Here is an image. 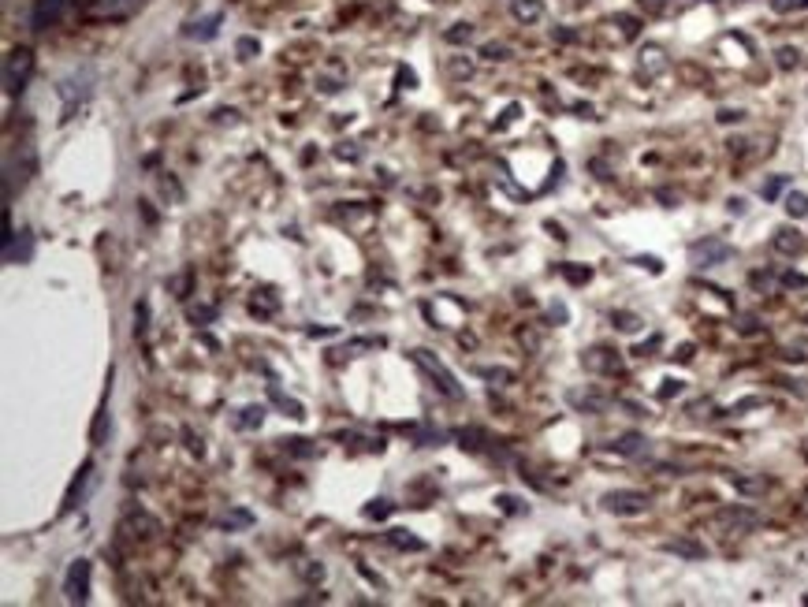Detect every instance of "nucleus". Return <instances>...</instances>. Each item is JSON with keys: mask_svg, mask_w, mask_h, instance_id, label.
I'll list each match as a JSON object with an SVG mask.
<instances>
[{"mask_svg": "<svg viewBox=\"0 0 808 607\" xmlns=\"http://www.w3.org/2000/svg\"><path fill=\"white\" fill-rule=\"evenodd\" d=\"M93 86H97L93 63H78V68H71L68 75H63V78L56 82V97H60V105H63V116H60V120H71L75 112L93 97Z\"/></svg>", "mask_w": 808, "mask_h": 607, "instance_id": "f257e3e1", "label": "nucleus"}, {"mask_svg": "<svg viewBox=\"0 0 808 607\" xmlns=\"http://www.w3.org/2000/svg\"><path fill=\"white\" fill-rule=\"evenodd\" d=\"M410 358H414V365H418V369H425V373H428V380L436 384V391H440V395H447L451 403L466 399V391H462V384L455 380V373H451L447 365H443V362H440V358H436L433 351H425V347H414V351H410Z\"/></svg>", "mask_w": 808, "mask_h": 607, "instance_id": "f03ea898", "label": "nucleus"}, {"mask_svg": "<svg viewBox=\"0 0 808 607\" xmlns=\"http://www.w3.org/2000/svg\"><path fill=\"white\" fill-rule=\"evenodd\" d=\"M600 507L615 518H633V514H645L652 507L648 492H637V488H611L600 496Z\"/></svg>", "mask_w": 808, "mask_h": 607, "instance_id": "7ed1b4c3", "label": "nucleus"}, {"mask_svg": "<svg viewBox=\"0 0 808 607\" xmlns=\"http://www.w3.org/2000/svg\"><path fill=\"white\" fill-rule=\"evenodd\" d=\"M712 526L719 533H752L756 526H760V514L752 511V507L745 503H730V507H719V511L712 514Z\"/></svg>", "mask_w": 808, "mask_h": 607, "instance_id": "20e7f679", "label": "nucleus"}, {"mask_svg": "<svg viewBox=\"0 0 808 607\" xmlns=\"http://www.w3.org/2000/svg\"><path fill=\"white\" fill-rule=\"evenodd\" d=\"M30 261H34V232L30 227L15 232L4 217V265H30Z\"/></svg>", "mask_w": 808, "mask_h": 607, "instance_id": "39448f33", "label": "nucleus"}, {"mask_svg": "<svg viewBox=\"0 0 808 607\" xmlns=\"http://www.w3.org/2000/svg\"><path fill=\"white\" fill-rule=\"evenodd\" d=\"M30 71H34V53H30V48H11L4 56V93L8 97L23 93Z\"/></svg>", "mask_w": 808, "mask_h": 607, "instance_id": "423d86ee", "label": "nucleus"}, {"mask_svg": "<svg viewBox=\"0 0 808 607\" xmlns=\"http://www.w3.org/2000/svg\"><path fill=\"white\" fill-rule=\"evenodd\" d=\"M734 257V246L730 242H722V239H697L689 246V261L697 269H715V265H727V261Z\"/></svg>", "mask_w": 808, "mask_h": 607, "instance_id": "0eeeda50", "label": "nucleus"}, {"mask_svg": "<svg viewBox=\"0 0 808 607\" xmlns=\"http://www.w3.org/2000/svg\"><path fill=\"white\" fill-rule=\"evenodd\" d=\"M90 578H93V563L90 559H75L63 574V596L71 603H86L90 600Z\"/></svg>", "mask_w": 808, "mask_h": 607, "instance_id": "6e6552de", "label": "nucleus"}, {"mask_svg": "<svg viewBox=\"0 0 808 607\" xmlns=\"http://www.w3.org/2000/svg\"><path fill=\"white\" fill-rule=\"evenodd\" d=\"M97 484V466L93 462H82L78 473H75V481L68 484V496H63V507H60V514H71L75 507H82L90 499V492Z\"/></svg>", "mask_w": 808, "mask_h": 607, "instance_id": "1a4fd4ad", "label": "nucleus"}, {"mask_svg": "<svg viewBox=\"0 0 808 607\" xmlns=\"http://www.w3.org/2000/svg\"><path fill=\"white\" fill-rule=\"evenodd\" d=\"M566 403L577 410V414H607L611 403H618V399H611L607 391H596V388H570Z\"/></svg>", "mask_w": 808, "mask_h": 607, "instance_id": "9d476101", "label": "nucleus"}, {"mask_svg": "<svg viewBox=\"0 0 808 607\" xmlns=\"http://www.w3.org/2000/svg\"><path fill=\"white\" fill-rule=\"evenodd\" d=\"M581 365L596 376H615V373H622V354L611 347H589L581 354Z\"/></svg>", "mask_w": 808, "mask_h": 607, "instance_id": "9b49d317", "label": "nucleus"}, {"mask_svg": "<svg viewBox=\"0 0 808 607\" xmlns=\"http://www.w3.org/2000/svg\"><path fill=\"white\" fill-rule=\"evenodd\" d=\"M63 11H68V0H34L30 23H34V30H48L63 19Z\"/></svg>", "mask_w": 808, "mask_h": 607, "instance_id": "f8f14e48", "label": "nucleus"}, {"mask_svg": "<svg viewBox=\"0 0 808 607\" xmlns=\"http://www.w3.org/2000/svg\"><path fill=\"white\" fill-rule=\"evenodd\" d=\"M220 23H224V15L220 11H209V15H202V19H190L183 26V38H190V41H212V38L220 34Z\"/></svg>", "mask_w": 808, "mask_h": 607, "instance_id": "ddd939ff", "label": "nucleus"}, {"mask_svg": "<svg viewBox=\"0 0 808 607\" xmlns=\"http://www.w3.org/2000/svg\"><path fill=\"white\" fill-rule=\"evenodd\" d=\"M771 250L782 254V257H801L804 254V235L797 227H779V232L771 235Z\"/></svg>", "mask_w": 808, "mask_h": 607, "instance_id": "4468645a", "label": "nucleus"}, {"mask_svg": "<svg viewBox=\"0 0 808 607\" xmlns=\"http://www.w3.org/2000/svg\"><path fill=\"white\" fill-rule=\"evenodd\" d=\"M611 451L622 458H645L652 451V440L641 436V432H622L618 440H611Z\"/></svg>", "mask_w": 808, "mask_h": 607, "instance_id": "2eb2a0df", "label": "nucleus"}, {"mask_svg": "<svg viewBox=\"0 0 808 607\" xmlns=\"http://www.w3.org/2000/svg\"><path fill=\"white\" fill-rule=\"evenodd\" d=\"M120 533L130 536V540H153V536L160 533V522L150 518V514H130L123 526H120Z\"/></svg>", "mask_w": 808, "mask_h": 607, "instance_id": "dca6fc26", "label": "nucleus"}, {"mask_svg": "<svg viewBox=\"0 0 808 607\" xmlns=\"http://www.w3.org/2000/svg\"><path fill=\"white\" fill-rule=\"evenodd\" d=\"M727 481L734 484V492H741V496H749V499L764 496V492L771 488V481L764 477V473H727Z\"/></svg>", "mask_w": 808, "mask_h": 607, "instance_id": "f3484780", "label": "nucleus"}, {"mask_svg": "<svg viewBox=\"0 0 808 607\" xmlns=\"http://www.w3.org/2000/svg\"><path fill=\"white\" fill-rule=\"evenodd\" d=\"M663 551L667 555H682V559H704L708 548L700 544L697 536H674V540H663Z\"/></svg>", "mask_w": 808, "mask_h": 607, "instance_id": "a211bd4d", "label": "nucleus"}, {"mask_svg": "<svg viewBox=\"0 0 808 607\" xmlns=\"http://www.w3.org/2000/svg\"><path fill=\"white\" fill-rule=\"evenodd\" d=\"M455 440H458V447L462 451H485V444H492V440H488V432L485 429H477V425H470V429H458L455 432Z\"/></svg>", "mask_w": 808, "mask_h": 607, "instance_id": "6ab92c4d", "label": "nucleus"}, {"mask_svg": "<svg viewBox=\"0 0 808 607\" xmlns=\"http://www.w3.org/2000/svg\"><path fill=\"white\" fill-rule=\"evenodd\" d=\"M406 432L418 440V447H440L443 440H447V436H443V432L436 429V425H428V421H421V425H410Z\"/></svg>", "mask_w": 808, "mask_h": 607, "instance_id": "aec40b11", "label": "nucleus"}, {"mask_svg": "<svg viewBox=\"0 0 808 607\" xmlns=\"http://www.w3.org/2000/svg\"><path fill=\"white\" fill-rule=\"evenodd\" d=\"M510 15L518 23H537L544 15V0H510Z\"/></svg>", "mask_w": 808, "mask_h": 607, "instance_id": "412c9836", "label": "nucleus"}, {"mask_svg": "<svg viewBox=\"0 0 808 607\" xmlns=\"http://www.w3.org/2000/svg\"><path fill=\"white\" fill-rule=\"evenodd\" d=\"M269 399H272V403H276L279 410H284L287 417H294V421H302V417H306V406H302L299 399H291V395H284V391H279L276 384H269Z\"/></svg>", "mask_w": 808, "mask_h": 607, "instance_id": "4be33fe9", "label": "nucleus"}, {"mask_svg": "<svg viewBox=\"0 0 808 607\" xmlns=\"http://www.w3.org/2000/svg\"><path fill=\"white\" fill-rule=\"evenodd\" d=\"M384 536H388V544H391V548H399V551H425V540H421V536H414L410 529H388Z\"/></svg>", "mask_w": 808, "mask_h": 607, "instance_id": "5701e85b", "label": "nucleus"}, {"mask_svg": "<svg viewBox=\"0 0 808 607\" xmlns=\"http://www.w3.org/2000/svg\"><path fill=\"white\" fill-rule=\"evenodd\" d=\"M108 429H112V417H108V395H105L101 410H97V417H93V429H90V444H93V447H101V444H105V436H108Z\"/></svg>", "mask_w": 808, "mask_h": 607, "instance_id": "b1692460", "label": "nucleus"}, {"mask_svg": "<svg viewBox=\"0 0 808 607\" xmlns=\"http://www.w3.org/2000/svg\"><path fill=\"white\" fill-rule=\"evenodd\" d=\"M261 421H265V406H242L235 417V429L250 432V429H261Z\"/></svg>", "mask_w": 808, "mask_h": 607, "instance_id": "393cba45", "label": "nucleus"}, {"mask_svg": "<svg viewBox=\"0 0 808 607\" xmlns=\"http://www.w3.org/2000/svg\"><path fill=\"white\" fill-rule=\"evenodd\" d=\"M254 526V514L250 511H242V507H235V511H227L224 518H220V529H250Z\"/></svg>", "mask_w": 808, "mask_h": 607, "instance_id": "a878e982", "label": "nucleus"}, {"mask_svg": "<svg viewBox=\"0 0 808 607\" xmlns=\"http://www.w3.org/2000/svg\"><path fill=\"white\" fill-rule=\"evenodd\" d=\"M473 373L492 384H514V369H503V365H473Z\"/></svg>", "mask_w": 808, "mask_h": 607, "instance_id": "bb28decb", "label": "nucleus"}, {"mask_svg": "<svg viewBox=\"0 0 808 607\" xmlns=\"http://www.w3.org/2000/svg\"><path fill=\"white\" fill-rule=\"evenodd\" d=\"M138 4H142V0H101V8H97V11H101V15H112V19H120V15H130Z\"/></svg>", "mask_w": 808, "mask_h": 607, "instance_id": "cd10ccee", "label": "nucleus"}, {"mask_svg": "<svg viewBox=\"0 0 808 607\" xmlns=\"http://www.w3.org/2000/svg\"><path fill=\"white\" fill-rule=\"evenodd\" d=\"M611 324L618 328V332H637V328L645 324V321H641L637 313H626V309H615V313H611Z\"/></svg>", "mask_w": 808, "mask_h": 607, "instance_id": "c85d7f7f", "label": "nucleus"}, {"mask_svg": "<svg viewBox=\"0 0 808 607\" xmlns=\"http://www.w3.org/2000/svg\"><path fill=\"white\" fill-rule=\"evenodd\" d=\"M667 68V60H663V53H659V48H645V53H641V71H663Z\"/></svg>", "mask_w": 808, "mask_h": 607, "instance_id": "c756f323", "label": "nucleus"}, {"mask_svg": "<svg viewBox=\"0 0 808 607\" xmlns=\"http://www.w3.org/2000/svg\"><path fill=\"white\" fill-rule=\"evenodd\" d=\"M789 187V175H771L767 179V183L760 187V194H764V202H775V198H779V194Z\"/></svg>", "mask_w": 808, "mask_h": 607, "instance_id": "7c9ffc66", "label": "nucleus"}, {"mask_svg": "<svg viewBox=\"0 0 808 607\" xmlns=\"http://www.w3.org/2000/svg\"><path fill=\"white\" fill-rule=\"evenodd\" d=\"M786 212H789V217H794V220L808 217V194H801V190H794V194H789V198H786Z\"/></svg>", "mask_w": 808, "mask_h": 607, "instance_id": "2f4dec72", "label": "nucleus"}, {"mask_svg": "<svg viewBox=\"0 0 808 607\" xmlns=\"http://www.w3.org/2000/svg\"><path fill=\"white\" fill-rule=\"evenodd\" d=\"M559 272H563L570 284H577V287L592 280V269H589V265H585V269H577V265H570V261H566V265H559Z\"/></svg>", "mask_w": 808, "mask_h": 607, "instance_id": "473e14b6", "label": "nucleus"}, {"mask_svg": "<svg viewBox=\"0 0 808 607\" xmlns=\"http://www.w3.org/2000/svg\"><path fill=\"white\" fill-rule=\"evenodd\" d=\"M775 63H779L782 71H794L797 63H801V53H797V48H789V45H782L779 53H775Z\"/></svg>", "mask_w": 808, "mask_h": 607, "instance_id": "72a5a7b5", "label": "nucleus"}, {"mask_svg": "<svg viewBox=\"0 0 808 607\" xmlns=\"http://www.w3.org/2000/svg\"><path fill=\"white\" fill-rule=\"evenodd\" d=\"M443 38H447L451 45H470V41H473V26H470V23H455Z\"/></svg>", "mask_w": 808, "mask_h": 607, "instance_id": "f704fd0d", "label": "nucleus"}, {"mask_svg": "<svg viewBox=\"0 0 808 607\" xmlns=\"http://www.w3.org/2000/svg\"><path fill=\"white\" fill-rule=\"evenodd\" d=\"M217 313H220L217 306H190V309H187L190 324H209V321H217Z\"/></svg>", "mask_w": 808, "mask_h": 607, "instance_id": "c9c22d12", "label": "nucleus"}, {"mask_svg": "<svg viewBox=\"0 0 808 607\" xmlns=\"http://www.w3.org/2000/svg\"><path fill=\"white\" fill-rule=\"evenodd\" d=\"M276 306H279V302H276V294H272V291H261L257 299H254V306H250V309L265 317V313H276Z\"/></svg>", "mask_w": 808, "mask_h": 607, "instance_id": "e433bc0d", "label": "nucleus"}, {"mask_svg": "<svg viewBox=\"0 0 808 607\" xmlns=\"http://www.w3.org/2000/svg\"><path fill=\"white\" fill-rule=\"evenodd\" d=\"M284 451L299 455V458H313V455H317V447H313L309 440H284Z\"/></svg>", "mask_w": 808, "mask_h": 607, "instance_id": "4c0bfd02", "label": "nucleus"}, {"mask_svg": "<svg viewBox=\"0 0 808 607\" xmlns=\"http://www.w3.org/2000/svg\"><path fill=\"white\" fill-rule=\"evenodd\" d=\"M395 511V503H388V499H373L369 507H366V511H361V514H366V518H376V522H380V518H388Z\"/></svg>", "mask_w": 808, "mask_h": 607, "instance_id": "58836bf2", "label": "nucleus"}, {"mask_svg": "<svg viewBox=\"0 0 808 607\" xmlns=\"http://www.w3.org/2000/svg\"><path fill=\"white\" fill-rule=\"evenodd\" d=\"M235 53H239L242 60H254V56L261 53V41H257V38H239V41H235Z\"/></svg>", "mask_w": 808, "mask_h": 607, "instance_id": "ea45409f", "label": "nucleus"}, {"mask_svg": "<svg viewBox=\"0 0 808 607\" xmlns=\"http://www.w3.org/2000/svg\"><path fill=\"white\" fill-rule=\"evenodd\" d=\"M168 291H175V299H187L190 294V272H179L168 280Z\"/></svg>", "mask_w": 808, "mask_h": 607, "instance_id": "a19ab883", "label": "nucleus"}, {"mask_svg": "<svg viewBox=\"0 0 808 607\" xmlns=\"http://www.w3.org/2000/svg\"><path fill=\"white\" fill-rule=\"evenodd\" d=\"M496 503H499V511H507V514H525V511H529V507H522L518 496H507V492H503V496H496Z\"/></svg>", "mask_w": 808, "mask_h": 607, "instance_id": "79ce46f5", "label": "nucleus"}, {"mask_svg": "<svg viewBox=\"0 0 808 607\" xmlns=\"http://www.w3.org/2000/svg\"><path fill=\"white\" fill-rule=\"evenodd\" d=\"M782 287L801 291V287H808V276H804V272H782Z\"/></svg>", "mask_w": 808, "mask_h": 607, "instance_id": "37998d69", "label": "nucleus"}, {"mask_svg": "<svg viewBox=\"0 0 808 607\" xmlns=\"http://www.w3.org/2000/svg\"><path fill=\"white\" fill-rule=\"evenodd\" d=\"M637 4H641V11H645V15H663L670 8V0H637Z\"/></svg>", "mask_w": 808, "mask_h": 607, "instance_id": "c03bdc74", "label": "nucleus"}, {"mask_svg": "<svg viewBox=\"0 0 808 607\" xmlns=\"http://www.w3.org/2000/svg\"><path fill=\"white\" fill-rule=\"evenodd\" d=\"M615 23L622 26V34H626V38H637V30H641V23L633 19V15H615Z\"/></svg>", "mask_w": 808, "mask_h": 607, "instance_id": "a18cd8bd", "label": "nucleus"}, {"mask_svg": "<svg viewBox=\"0 0 808 607\" xmlns=\"http://www.w3.org/2000/svg\"><path fill=\"white\" fill-rule=\"evenodd\" d=\"M481 56H485V60H510V48H507V45H485Z\"/></svg>", "mask_w": 808, "mask_h": 607, "instance_id": "49530a36", "label": "nucleus"}, {"mask_svg": "<svg viewBox=\"0 0 808 607\" xmlns=\"http://www.w3.org/2000/svg\"><path fill=\"white\" fill-rule=\"evenodd\" d=\"M299 574H302L306 581H321V578H324V566H321V563H302Z\"/></svg>", "mask_w": 808, "mask_h": 607, "instance_id": "de8ad7c7", "label": "nucleus"}, {"mask_svg": "<svg viewBox=\"0 0 808 607\" xmlns=\"http://www.w3.org/2000/svg\"><path fill=\"white\" fill-rule=\"evenodd\" d=\"M373 347H384V339H351L343 351H373Z\"/></svg>", "mask_w": 808, "mask_h": 607, "instance_id": "09e8293b", "label": "nucleus"}, {"mask_svg": "<svg viewBox=\"0 0 808 607\" xmlns=\"http://www.w3.org/2000/svg\"><path fill=\"white\" fill-rule=\"evenodd\" d=\"M336 157H339V160H358L361 150H358L354 142H343V145H336Z\"/></svg>", "mask_w": 808, "mask_h": 607, "instance_id": "8fccbe9b", "label": "nucleus"}, {"mask_svg": "<svg viewBox=\"0 0 808 607\" xmlns=\"http://www.w3.org/2000/svg\"><path fill=\"white\" fill-rule=\"evenodd\" d=\"M183 440H187V451H190V455H197V458L205 455V447H202V436H194L190 429H183Z\"/></svg>", "mask_w": 808, "mask_h": 607, "instance_id": "3c124183", "label": "nucleus"}, {"mask_svg": "<svg viewBox=\"0 0 808 607\" xmlns=\"http://www.w3.org/2000/svg\"><path fill=\"white\" fill-rule=\"evenodd\" d=\"M682 380H663V388H659V399H674V395H682Z\"/></svg>", "mask_w": 808, "mask_h": 607, "instance_id": "603ef678", "label": "nucleus"}, {"mask_svg": "<svg viewBox=\"0 0 808 607\" xmlns=\"http://www.w3.org/2000/svg\"><path fill=\"white\" fill-rule=\"evenodd\" d=\"M633 265H641V269H648V272H663V261H659V257H633Z\"/></svg>", "mask_w": 808, "mask_h": 607, "instance_id": "864d4df0", "label": "nucleus"}, {"mask_svg": "<svg viewBox=\"0 0 808 607\" xmlns=\"http://www.w3.org/2000/svg\"><path fill=\"white\" fill-rule=\"evenodd\" d=\"M764 403H767V399H764V395H752V399H741V403H737V406H734V410H730V414H741V410H752V406H764Z\"/></svg>", "mask_w": 808, "mask_h": 607, "instance_id": "5fc2aeb1", "label": "nucleus"}, {"mask_svg": "<svg viewBox=\"0 0 808 607\" xmlns=\"http://www.w3.org/2000/svg\"><path fill=\"white\" fill-rule=\"evenodd\" d=\"M358 570H361V578H369V581H373L376 588H384V578H376V574H373V570H369L366 563H358Z\"/></svg>", "mask_w": 808, "mask_h": 607, "instance_id": "6e6d98bb", "label": "nucleus"}, {"mask_svg": "<svg viewBox=\"0 0 808 607\" xmlns=\"http://www.w3.org/2000/svg\"><path fill=\"white\" fill-rule=\"evenodd\" d=\"M737 120H741L737 108H722V112H719V123H737Z\"/></svg>", "mask_w": 808, "mask_h": 607, "instance_id": "4d7b16f0", "label": "nucleus"}, {"mask_svg": "<svg viewBox=\"0 0 808 607\" xmlns=\"http://www.w3.org/2000/svg\"><path fill=\"white\" fill-rule=\"evenodd\" d=\"M656 347H659V336H652V339H648V343H641V347H637V351H633V354H641V358H645V354H652V351H656Z\"/></svg>", "mask_w": 808, "mask_h": 607, "instance_id": "13d9d810", "label": "nucleus"}, {"mask_svg": "<svg viewBox=\"0 0 808 607\" xmlns=\"http://www.w3.org/2000/svg\"><path fill=\"white\" fill-rule=\"evenodd\" d=\"M727 209L734 212V217H741V212H745V198H730V202H727Z\"/></svg>", "mask_w": 808, "mask_h": 607, "instance_id": "bf43d9fd", "label": "nucleus"}, {"mask_svg": "<svg viewBox=\"0 0 808 607\" xmlns=\"http://www.w3.org/2000/svg\"><path fill=\"white\" fill-rule=\"evenodd\" d=\"M551 38H555V41H577L574 30H551Z\"/></svg>", "mask_w": 808, "mask_h": 607, "instance_id": "052dcab7", "label": "nucleus"}, {"mask_svg": "<svg viewBox=\"0 0 808 607\" xmlns=\"http://www.w3.org/2000/svg\"><path fill=\"white\" fill-rule=\"evenodd\" d=\"M551 321H566V306H563V302L551 306Z\"/></svg>", "mask_w": 808, "mask_h": 607, "instance_id": "680f3d73", "label": "nucleus"}, {"mask_svg": "<svg viewBox=\"0 0 808 607\" xmlns=\"http://www.w3.org/2000/svg\"><path fill=\"white\" fill-rule=\"evenodd\" d=\"M332 332H336V328H317V324L306 328V336H332Z\"/></svg>", "mask_w": 808, "mask_h": 607, "instance_id": "e2e57ef3", "label": "nucleus"}, {"mask_svg": "<svg viewBox=\"0 0 808 607\" xmlns=\"http://www.w3.org/2000/svg\"><path fill=\"white\" fill-rule=\"evenodd\" d=\"M674 358H678V362H689V358H693V343H685V347H678V354H674Z\"/></svg>", "mask_w": 808, "mask_h": 607, "instance_id": "0e129e2a", "label": "nucleus"}, {"mask_svg": "<svg viewBox=\"0 0 808 607\" xmlns=\"http://www.w3.org/2000/svg\"><path fill=\"white\" fill-rule=\"evenodd\" d=\"M797 8H808V0H797Z\"/></svg>", "mask_w": 808, "mask_h": 607, "instance_id": "69168bd1", "label": "nucleus"}]
</instances>
